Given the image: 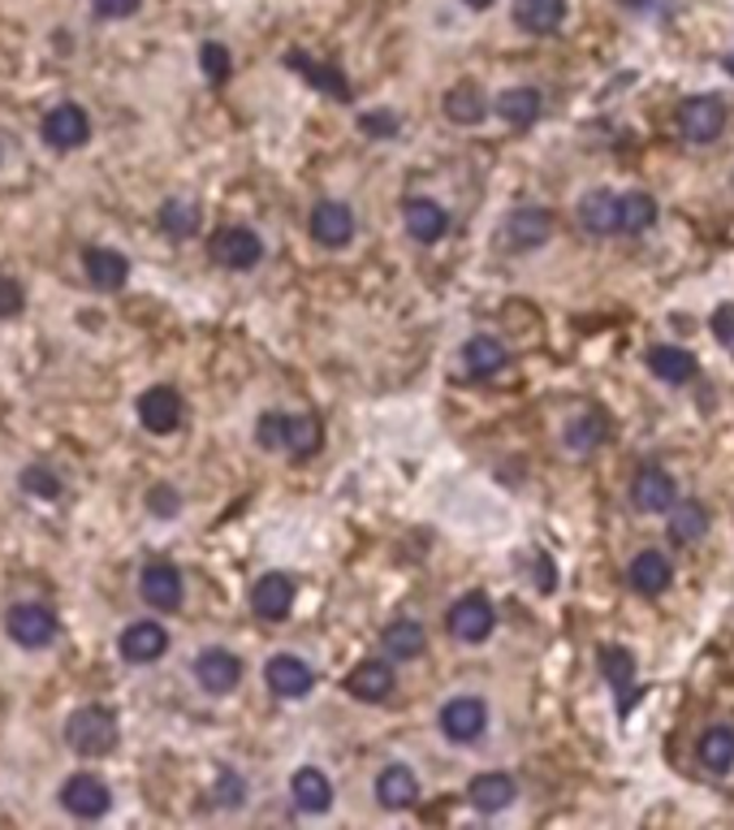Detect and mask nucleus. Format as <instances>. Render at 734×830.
Returning a JSON list of instances; mask_svg holds the SVG:
<instances>
[{"mask_svg":"<svg viewBox=\"0 0 734 830\" xmlns=\"http://www.w3.org/2000/svg\"><path fill=\"white\" fill-rule=\"evenodd\" d=\"M463 363L466 372L475 377V381H493L497 372H505V363H510V351H505L497 338H471L463 347Z\"/></svg>","mask_w":734,"mask_h":830,"instance_id":"26","label":"nucleus"},{"mask_svg":"<svg viewBox=\"0 0 734 830\" xmlns=\"http://www.w3.org/2000/svg\"><path fill=\"white\" fill-rule=\"evenodd\" d=\"M553 234V217L544 208H514L502 221V242L510 251H536Z\"/></svg>","mask_w":734,"mask_h":830,"instance_id":"11","label":"nucleus"},{"mask_svg":"<svg viewBox=\"0 0 734 830\" xmlns=\"http://www.w3.org/2000/svg\"><path fill=\"white\" fill-rule=\"evenodd\" d=\"M164 649H169V632H164L160 623H152V619L130 623L125 632L117 636V653H121L125 662H134V667H148L155 658H164Z\"/></svg>","mask_w":734,"mask_h":830,"instance_id":"16","label":"nucleus"},{"mask_svg":"<svg viewBox=\"0 0 734 830\" xmlns=\"http://www.w3.org/2000/svg\"><path fill=\"white\" fill-rule=\"evenodd\" d=\"M208 256H212V264H221V269L247 273V269H255V264L264 260V242H260L255 230H247V226H225V230L212 234Z\"/></svg>","mask_w":734,"mask_h":830,"instance_id":"2","label":"nucleus"},{"mask_svg":"<svg viewBox=\"0 0 734 830\" xmlns=\"http://www.w3.org/2000/svg\"><path fill=\"white\" fill-rule=\"evenodd\" d=\"M393 688H398V674H393V667L381 662V658H368V662H359V667L346 674V692L354 701H363V706H381V701H389Z\"/></svg>","mask_w":734,"mask_h":830,"instance_id":"14","label":"nucleus"},{"mask_svg":"<svg viewBox=\"0 0 734 830\" xmlns=\"http://www.w3.org/2000/svg\"><path fill=\"white\" fill-rule=\"evenodd\" d=\"M182 416H187V407H182V394L173 386H152V390L139 394V420H143L148 433H173L182 424Z\"/></svg>","mask_w":734,"mask_h":830,"instance_id":"10","label":"nucleus"},{"mask_svg":"<svg viewBox=\"0 0 734 830\" xmlns=\"http://www.w3.org/2000/svg\"><path fill=\"white\" fill-rule=\"evenodd\" d=\"M402 221H406V234L415 242H436V238L450 230V217L436 199H406L402 208Z\"/></svg>","mask_w":734,"mask_h":830,"instance_id":"24","label":"nucleus"},{"mask_svg":"<svg viewBox=\"0 0 734 830\" xmlns=\"http://www.w3.org/2000/svg\"><path fill=\"white\" fill-rule=\"evenodd\" d=\"M61 804H66V813L91 822V818H104V813H109L113 791H109L104 779H95V774H70L66 788H61Z\"/></svg>","mask_w":734,"mask_h":830,"instance_id":"8","label":"nucleus"},{"mask_svg":"<svg viewBox=\"0 0 734 830\" xmlns=\"http://www.w3.org/2000/svg\"><path fill=\"white\" fill-rule=\"evenodd\" d=\"M726 70H731V74H734V57H731V61H726Z\"/></svg>","mask_w":734,"mask_h":830,"instance_id":"49","label":"nucleus"},{"mask_svg":"<svg viewBox=\"0 0 734 830\" xmlns=\"http://www.w3.org/2000/svg\"><path fill=\"white\" fill-rule=\"evenodd\" d=\"M82 273H87V281L95 290L113 294V290L125 286V277H130V260L121 251H113V247H87L82 251Z\"/></svg>","mask_w":734,"mask_h":830,"instance_id":"20","label":"nucleus"},{"mask_svg":"<svg viewBox=\"0 0 734 830\" xmlns=\"http://www.w3.org/2000/svg\"><path fill=\"white\" fill-rule=\"evenodd\" d=\"M610 437V420H605V411H580L571 424H566V446L575 450V454H587V450H596L601 441Z\"/></svg>","mask_w":734,"mask_h":830,"instance_id":"34","label":"nucleus"},{"mask_svg":"<svg viewBox=\"0 0 734 830\" xmlns=\"http://www.w3.org/2000/svg\"><path fill=\"white\" fill-rule=\"evenodd\" d=\"M285 61H290V66H294V70H299V74H303L308 82H315L320 91H329V96H342V100L350 96L346 79H342V74L333 70V66H315V61H311V57H303V52H290Z\"/></svg>","mask_w":734,"mask_h":830,"instance_id":"39","label":"nucleus"},{"mask_svg":"<svg viewBox=\"0 0 734 830\" xmlns=\"http://www.w3.org/2000/svg\"><path fill=\"white\" fill-rule=\"evenodd\" d=\"M514 796H519V788H514L510 774H475L471 788H466L471 809H480V813H502L514 804Z\"/></svg>","mask_w":734,"mask_h":830,"instance_id":"25","label":"nucleus"},{"mask_svg":"<svg viewBox=\"0 0 734 830\" xmlns=\"http://www.w3.org/2000/svg\"><path fill=\"white\" fill-rule=\"evenodd\" d=\"M27 312V290H22V281H13V277H0V317H22Z\"/></svg>","mask_w":734,"mask_h":830,"instance_id":"42","label":"nucleus"},{"mask_svg":"<svg viewBox=\"0 0 734 830\" xmlns=\"http://www.w3.org/2000/svg\"><path fill=\"white\" fill-rule=\"evenodd\" d=\"M704 532H708V511L700 502L674 507V514H670V541L674 546H696V541H704Z\"/></svg>","mask_w":734,"mask_h":830,"instance_id":"38","label":"nucleus"},{"mask_svg":"<svg viewBox=\"0 0 734 830\" xmlns=\"http://www.w3.org/2000/svg\"><path fill=\"white\" fill-rule=\"evenodd\" d=\"M466 9H493V0H463Z\"/></svg>","mask_w":734,"mask_h":830,"instance_id":"48","label":"nucleus"},{"mask_svg":"<svg viewBox=\"0 0 734 830\" xmlns=\"http://www.w3.org/2000/svg\"><path fill=\"white\" fill-rule=\"evenodd\" d=\"M626 580H631L635 593L661 597L670 584H674V562H670L661 550H640L635 558H631V567H626Z\"/></svg>","mask_w":734,"mask_h":830,"instance_id":"18","label":"nucleus"},{"mask_svg":"<svg viewBox=\"0 0 734 830\" xmlns=\"http://www.w3.org/2000/svg\"><path fill=\"white\" fill-rule=\"evenodd\" d=\"M290 796H294V809H299V813H329V809H333V783H329V774L315 770V766L294 770Z\"/></svg>","mask_w":734,"mask_h":830,"instance_id":"22","label":"nucleus"},{"mask_svg":"<svg viewBox=\"0 0 734 830\" xmlns=\"http://www.w3.org/2000/svg\"><path fill=\"white\" fill-rule=\"evenodd\" d=\"M22 489H27V493H36V498H48V502H52V498H61V489H66V484H61V476L52 472V468L31 463V468L22 472Z\"/></svg>","mask_w":734,"mask_h":830,"instance_id":"40","label":"nucleus"},{"mask_svg":"<svg viewBox=\"0 0 734 830\" xmlns=\"http://www.w3.org/2000/svg\"><path fill=\"white\" fill-rule=\"evenodd\" d=\"M484 113H489V100H484V91L475 82H459V87L445 91V118L450 121L475 126V121H484Z\"/></svg>","mask_w":734,"mask_h":830,"instance_id":"30","label":"nucleus"},{"mask_svg":"<svg viewBox=\"0 0 734 830\" xmlns=\"http://www.w3.org/2000/svg\"><path fill=\"white\" fill-rule=\"evenodd\" d=\"M726 130V104L717 96H692L678 104V134L687 143H713Z\"/></svg>","mask_w":734,"mask_h":830,"instance_id":"5","label":"nucleus"},{"mask_svg":"<svg viewBox=\"0 0 734 830\" xmlns=\"http://www.w3.org/2000/svg\"><path fill=\"white\" fill-rule=\"evenodd\" d=\"M212 796H217V804H225V809H238V804L247 800V783H242L238 774H230V770H225V774H221V783H217V791H212Z\"/></svg>","mask_w":734,"mask_h":830,"instance_id":"43","label":"nucleus"},{"mask_svg":"<svg viewBox=\"0 0 734 830\" xmlns=\"http://www.w3.org/2000/svg\"><path fill=\"white\" fill-rule=\"evenodd\" d=\"M566 22V0H514V27L527 36H553Z\"/></svg>","mask_w":734,"mask_h":830,"instance_id":"23","label":"nucleus"},{"mask_svg":"<svg viewBox=\"0 0 734 830\" xmlns=\"http://www.w3.org/2000/svg\"><path fill=\"white\" fill-rule=\"evenodd\" d=\"M264 679H269L272 692L285 697V701H299V697H308L311 688H315V671H311L303 658H294V653H276V658H269Z\"/></svg>","mask_w":734,"mask_h":830,"instance_id":"17","label":"nucleus"},{"mask_svg":"<svg viewBox=\"0 0 734 830\" xmlns=\"http://www.w3.org/2000/svg\"><path fill=\"white\" fill-rule=\"evenodd\" d=\"M580 226L587 234H619V196L587 191L580 199Z\"/></svg>","mask_w":734,"mask_h":830,"instance_id":"29","label":"nucleus"},{"mask_svg":"<svg viewBox=\"0 0 734 830\" xmlns=\"http://www.w3.org/2000/svg\"><path fill=\"white\" fill-rule=\"evenodd\" d=\"M424 644H428L424 623H415V619H398L381 636V649H385V658H393V662H415L424 653Z\"/></svg>","mask_w":734,"mask_h":830,"instance_id":"28","label":"nucleus"},{"mask_svg":"<svg viewBox=\"0 0 734 830\" xmlns=\"http://www.w3.org/2000/svg\"><path fill=\"white\" fill-rule=\"evenodd\" d=\"M324 446V424L315 416H285V454L294 459H311Z\"/></svg>","mask_w":734,"mask_h":830,"instance_id":"32","label":"nucleus"},{"mask_svg":"<svg viewBox=\"0 0 734 830\" xmlns=\"http://www.w3.org/2000/svg\"><path fill=\"white\" fill-rule=\"evenodd\" d=\"M700 766L708 770V774H731L734 770V727H726V722H717V727H708L704 736H700Z\"/></svg>","mask_w":734,"mask_h":830,"instance_id":"27","label":"nucleus"},{"mask_svg":"<svg viewBox=\"0 0 734 830\" xmlns=\"http://www.w3.org/2000/svg\"><path fill=\"white\" fill-rule=\"evenodd\" d=\"M674 498H678V484H674V476L665 472V468H657V463L640 468L635 480H631V502H635L640 511H648V514L674 511Z\"/></svg>","mask_w":734,"mask_h":830,"instance_id":"12","label":"nucleus"},{"mask_svg":"<svg viewBox=\"0 0 734 830\" xmlns=\"http://www.w3.org/2000/svg\"><path fill=\"white\" fill-rule=\"evenodd\" d=\"M376 800H381V809H393V813L411 809V804L420 800V779H415V770L402 766V761L385 766V770L376 774Z\"/></svg>","mask_w":734,"mask_h":830,"instance_id":"21","label":"nucleus"},{"mask_svg":"<svg viewBox=\"0 0 734 830\" xmlns=\"http://www.w3.org/2000/svg\"><path fill=\"white\" fill-rule=\"evenodd\" d=\"M648 368L657 372L661 381H670V386H687L696 377V356L683 351V347H653L648 351Z\"/></svg>","mask_w":734,"mask_h":830,"instance_id":"31","label":"nucleus"},{"mask_svg":"<svg viewBox=\"0 0 734 830\" xmlns=\"http://www.w3.org/2000/svg\"><path fill=\"white\" fill-rule=\"evenodd\" d=\"M601 671H605V679L619 688V710H626V706H631V692H635V658H631L626 649L605 644V649H601Z\"/></svg>","mask_w":734,"mask_h":830,"instance_id":"35","label":"nucleus"},{"mask_svg":"<svg viewBox=\"0 0 734 830\" xmlns=\"http://www.w3.org/2000/svg\"><path fill=\"white\" fill-rule=\"evenodd\" d=\"M445 628H450L454 640H463V644H480V640H489L493 628H497V610H493V601L484 593H466L450 606Z\"/></svg>","mask_w":734,"mask_h":830,"instance_id":"3","label":"nucleus"},{"mask_svg":"<svg viewBox=\"0 0 734 830\" xmlns=\"http://www.w3.org/2000/svg\"><path fill=\"white\" fill-rule=\"evenodd\" d=\"M39 134H43L48 148H57V152H74V148H82V143L91 139V121H87V113H82V104H57V109L43 118Z\"/></svg>","mask_w":734,"mask_h":830,"instance_id":"7","label":"nucleus"},{"mask_svg":"<svg viewBox=\"0 0 734 830\" xmlns=\"http://www.w3.org/2000/svg\"><path fill=\"white\" fill-rule=\"evenodd\" d=\"M194 679L203 683V692L225 697V692L238 688V679H242V662L233 658L230 649H203L199 662H194Z\"/></svg>","mask_w":734,"mask_h":830,"instance_id":"19","label":"nucleus"},{"mask_svg":"<svg viewBox=\"0 0 734 830\" xmlns=\"http://www.w3.org/2000/svg\"><path fill=\"white\" fill-rule=\"evenodd\" d=\"M541 109H544V96L536 87H510V91L497 96V113H502L510 126H532V121L541 118Z\"/></svg>","mask_w":734,"mask_h":830,"instance_id":"33","label":"nucleus"},{"mask_svg":"<svg viewBox=\"0 0 734 830\" xmlns=\"http://www.w3.org/2000/svg\"><path fill=\"white\" fill-rule=\"evenodd\" d=\"M653 221H657V199L648 196V191H626V196H619V230L644 234Z\"/></svg>","mask_w":734,"mask_h":830,"instance_id":"37","label":"nucleus"},{"mask_svg":"<svg viewBox=\"0 0 734 830\" xmlns=\"http://www.w3.org/2000/svg\"><path fill=\"white\" fill-rule=\"evenodd\" d=\"M363 130H398V121L393 118H381V113H372V118H363Z\"/></svg>","mask_w":734,"mask_h":830,"instance_id":"47","label":"nucleus"},{"mask_svg":"<svg viewBox=\"0 0 734 830\" xmlns=\"http://www.w3.org/2000/svg\"><path fill=\"white\" fill-rule=\"evenodd\" d=\"M199 61H203V74H208V82H225L233 70L230 61V48L225 43H203L199 48Z\"/></svg>","mask_w":734,"mask_h":830,"instance_id":"41","label":"nucleus"},{"mask_svg":"<svg viewBox=\"0 0 734 830\" xmlns=\"http://www.w3.org/2000/svg\"><path fill=\"white\" fill-rule=\"evenodd\" d=\"M203 226V212L191 199H164L160 203V230L169 238H194Z\"/></svg>","mask_w":734,"mask_h":830,"instance_id":"36","label":"nucleus"},{"mask_svg":"<svg viewBox=\"0 0 734 830\" xmlns=\"http://www.w3.org/2000/svg\"><path fill=\"white\" fill-rule=\"evenodd\" d=\"M139 4L143 0H91V9L100 18H130V13H139Z\"/></svg>","mask_w":734,"mask_h":830,"instance_id":"46","label":"nucleus"},{"mask_svg":"<svg viewBox=\"0 0 734 830\" xmlns=\"http://www.w3.org/2000/svg\"><path fill=\"white\" fill-rule=\"evenodd\" d=\"M148 507H152V514H160V519H173V514H178V507H182V498H178V489L155 484L152 493H148Z\"/></svg>","mask_w":734,"mask_h":830,"instance_id":"44","label":"nucleus"},{"mask_svg":"<svg viewBox=\"0 0 734 830\" xmlns=\"http://www.w3.org/2000/svg\"><path fill=\"white\" fill-rule=\"evenodd\" d=\"M4 632H9L13 644H22V649H43L57 636V614L43 601H22V606H13L4 614Z\"/></svg>","mask_w":734,"mask_h":830,"instance_id":"4","label":"nucleus"},{"mask_svg":"<svg viewBox=\"0 0 734 830\" xmlns=\"http://www.w3.org/2000/svg\"><path fill=\"white\" fill-rule=\"evenodd\" d=\"M117 713L104 710V706H82V710L70 713L66 722V740L78 757H104V752L117 749Z\"/></svg>","mask_w":734,"mask_h":830,"instance_id":"1","label":"nucleus"},{"mask_svg":"<svg viewBox=\"0 0 734 830\" xmlns=\"http://www.w3.org/2000/svg\"><path fill=\"white\" fill-rule=\"evenodd\" d=\"M139 593L143 601L160 610V614H173L182 610V597H187V584H182V571L173 562H148L143 576H139Z\"/></svg>","mask_w":734,"mask_h":830,"instance_id":"6","label":"nucleus"},{"mask_svg":"<svg viewBox=\"0 0 734 830\" xmlns=\"http://www.w3.org/2000/svg\"><path fill=\"white\" fill-rule=\"evenodd\" d=\"M311 238L320 242V247H346L350 238H354V212H350V203H342V199H320L315 208H311Z\"/></svg>","mask_w":734,"mask_h":830,"instance_id":"13","label":"nucleus"},{"mask_svg":"<svg viewBox=\"0 0 734 830\" xmlns=\"http://www.w3.org/2000/svg\"><path fill=\"white\" fill-rule=\"evenodd\" d=\"M713 338L734 356V303H722V308L713 312Z\"/></svg>","mask_w":734,"mask_h":830,"instance_id":"45","label":"nucleus"},{"mask_svg":"<svg viewBox=\"0 0 734 830\" xmlns=\"http://www.w3.org/2000/svg\"><path fill=\"white\" fill-rule=\"evenodd\" d=\"M294 580L285 576V571H269V576H260L255 580V589H251V610L260 614V619H269V623H281L290 610H294Z\"/></svg>","mask_w":734,"mask_h":830,"instance_id":"15","label":"nucleus"},{"mask_svg":"<svg viewBox=\"0 0 734 830\" xmlns=\"http://www.w3.org/2000/svg\"><path fill=\"white\" fill-rule=\"evenodd\" d=\"M484 727H489V710H484L480 697H454V701L441 706V731H445V740H454V744L480 740Z\"/></svg>","mask_w":734,"mask_h":830,"instance_id":"9","label":"nucleus"}]
</instances>
